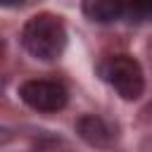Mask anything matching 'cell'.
<instances>
[{"label":"cell","instance_id":"cell-1","mask_svg":"<svg viewBox=\"0 0 152 152\" xmlns=\"http://www.w3.org/2000/svg\"><path fill=\"white\" fill-rule=\"evenodd\" d=\"M21 45L36 59H43V62L59 59L66 48L64 21L50 12L33 14L21 28Z\"/></svg>","mask_w":152,"mask_h":152},{"label":"cell","instance_id":"cell-2","mask_svg":"<svg viewBox=\"0 0 152 152\" xmlns=\"http://www.w3.org/2000/svg\"><path fill=\"white\" fill-rule=\"evenodd\" d=\"M100 76L109 83L124 100H138L145 90V74L138 59L131 55H112L102 59Z\"/></svg>","mask_w":152,"mask_h":152},{"label":"cell","instance_id":"cell-3","mask_svg":"<svg viewBox=\"0 0 152 152\" xmlns=\"http://www.w3.org/2000/svg\"><path fill=\"white\" fill-rule=\"evenodd\" d=\"M19 97L24 104H28L36 112L52 114L66 107V88L59 81L52 78H28L19 86Z\"/></svg>","mask_w":152,"mask_h":152},{"label":"cell","instance_id":"cell-4","mask_svg":"<svg viewBox=\"0 0 152 152\" xmlns=\"http://www.w3.org/2000/svg\"><path fill=\"white\" fill-rule=\"evenodd\" d=\"M76 131L93 147H112L116 140V128L100 114H83L76 121Z\"/></svg>","mask_w":152,"mask_h":152},{"label":"cell","instance_id":"cell-5","mask_svg":"<svg viewBox=\"0 0 152 152\" xmlns=\"http://www.w3.org/2000/svg\"><path fill=\"white\" fill-rule=\"evenodd\" d=\"M81 10L90 21L109 24L126 12V0H81Z\"/></svg>","mask_w":152,"mask_h":152},{"label":"cell","instance_id":"cell-6","mask_svg":"<svg viewBox=\"0 0 152 152\" xmlns=\"http://www.w3.org/2000/svg\"><path fill=\"white\" fill-rule=\"evenodd\" d=\"M126 10L140 19H152V0H126Z\"/></svg>","mask_w":152,"mask_h":152},{"label":"cell","instance_id":"cell-7","mask_svg":"<svg viewBox=\"0 0 152 152\" xmlns=\"http://www.w3.org/2000/svg\"><path fill=\"white\" fill-rule=\"evenodd\" d=\"M12 138V131H7V128H0V142H7Z\"/></svg>","mask_w":152,"mask_h":152},{"label":"cell","instance_id":"cell-8","mask_svg":"<svg viewBox=\"0 0 152 152\" xmlns=\"http://www.w3.org/2000/svg\"><path fill=\"white\" fill-rule=\"evenodd\" d=\"M24 0H0V7H12V5H19Z\"/></svg>","mask_w":152,"mask_h":152}]
</instances>
